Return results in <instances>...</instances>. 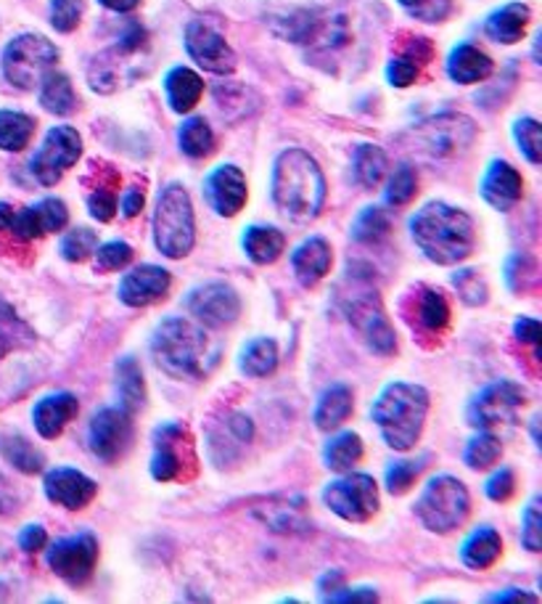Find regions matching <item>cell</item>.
Listing matches in <instances>:
<instances>
[{
    "label": "cell",
    "mask_w": 542,
    "mask_h": 604,
    "mask_svg": "<svg viewBox=\"0 0 542 604\" xmlns=\"http://www.w3.org/2000/svg\"><path fill=\"white\" fill-rule=\"evenodd\" d=\"M41 103L45 112L67 117L77 109V94L71 88V80L67 75L54 73L51 69L48 75L41 80Z\"/></svg>",
    "instance_id": "d6a6232c"
},
{
    "label": "cell",
    "mask_w": 542,
    "mask_h": 604,
    "mask_svg": "<svg viewBox=\"0 0 542 604\" xmlns=\"http://www.w3.org/2000/svg\"><path fill=\"white\" fill-rule=\"evenodd\" d=\"M186 308L201 327L225 329L239 318L241 300L231 284L209 282L188 292Z\"/></svg>",
    "instance_id": "9a60e30c"
},
{
    "label": "cell",
    "mask_w": 542,
    "mask_h": 604,
    "mask_svg": "<svg viewBox=\"0 0 542 604\" xmlns=\"http://www.w3.org/2000/svg\"><path fill=\"white\" fill-rule=\"evenodd\" d=\"M402 318L418 337H440L450 323V305L440 289L418 287L408 292L402 305Z\"/></svg>",
    "instance_id": "ac0fdd59"
},
{
    "label": "cell",
    "mask_w": 542,
    "mask_h": 604,
    "mask_svg": "<svg viewBox=\"0 0 542 604\" xmlns=\"http://www.w3.org/2000/svg\"><path fill=\"white\" fill-rule=\"evenodd\" d=\"M500 551H502L500 532L495 528H487V525H482V528H476L472 536L463 541L461 560L472 570H487L498 562Z\"/></svg>",
    "instance_id": "83f0119b"
},
{
    "label": "cell",
    "mask_w": 542,
    "mask_h": 604,
    "mask_svg": "<svg viewBox=\"0 0 542 604\" xmlns=\"http://www.w3.org/2000/svg\"><path fill=\"white\" fill-rule=\"evenodd\" d=\"M101 6H107L109 11H117V14H125V11L139 9L141 0H98Z\"/></svg>",
    "instance_id": "e7e4bbea"
},
{
    "label": "cell",
    "mask_w": 542,
    "mask_h": 604,
    "mask_svg": "<svg viewBox=\"0 0 542 604\" xmlns=\"http://www.w3.org/2000/svg\"><path fill=\"white\" fill-rule=\"evenodd\" d=\"M410 135H413L416 146L421 149L423 154L436 160H450L458 157V154H463L474 144L476 125L466 114L445 112L423 120L421 125L410 130Z\"/></svg>",
    "instance_id": "30bf717a"
},
{
    "label": "cell",
    "mask_w": 542,
    "mask_h": 604,
    "mask_svg": "<svg viewBox=\"0 0 542 604\" xmlns=\"http://www.w3.org/2000/svg\"><path fill=\"white\" fill-rule=\"evenodd\" d=\"M117 389H120L122 408L128 414H139L146 406V382H143V372L133 355L117 361Z\"/></svg>",
    "instance_id": "1f68e13d"
},
{
    "label": "cell",
    "mask_w": 542,
    "mask_h": 604,
    "mask_svg": "<svg viewBox=\"0 0 542 604\" xmlns=\"http://www.w3.org/2000/svg\"><path fill=\"white\" fill-rule=\"evenodd\" d=\"M58 62V48L43 35H19L3 51V75L19 90H32Z\"/></svg>",
    "instance_id": "9c48e42d"
},
{
    "label": "cell",
    "mask_w": 542,
    "mask_h": 604,
    "mask_svg": "<svg viewBox=\"0 0 542 604\" xmlns=\"http://www.w3.org/2000/svg\"><path fill=\"white\" fill-rule=\"evenodd\" d=\"M453 287L458 289L461 300L466 303V305H472V308H476V305H485L487 303V284H485V278H482L472 268L455 271V274H453Z\"/></svg>",
    "instance_id": "c3c4849f"
},
{
    "label": "cell",
    "mask_w": 542,
    "mask_h": 604,
    "mask_svg": "<svg viewBox=\"0 0 542 604\" xmlns=\"http://www.w3.org/2000/svg\"><path fill=\"white\" fill-rule=\"evenodd\" d=\"M323 504L347 523H368L378 512V485L370 475H344L323 488Z\"/></svg>",
    "instance_id": "7c38bea8"
},
{
    "label": "cell",
    "mask_w": 542,
    "mask_h": 604,
    "mask_svg": "<svg viewBox=\"0 0 542 604\" xmlns=\"http://www.w3.org/2000/svg\"><path fill=\"white\" fill-rule=\"evenodd\" d=\"M418 194V175L416 167L408 165V162H402L400 167H397L395 173H391L389 186H387V205L389 207H405L413 201V197Z\"/></svg>",
    "instance_id": "b9f144b4"
},
{
    "label": "cell",
    "mask_w": 542,
    "mask_h": 604,
    "mask_svg": "<svg viewBox=\"0 0 542 604\" xmlns=\"http://www.w3.org/2000/svg\"><path fill=\"white\" fill-rule=\"evenodd\" d=\"M35 340L32 331L19 321V316L9 308L3 300H0V361L11 353V350L30 345Z\"/></svg>",
    "instance_id": "60d3db41"
},
{
    "label": "cell",
    "mask_w": 542,
    "mask_h": 604,
    "mask_svg": "<svg viewBox=\"0 0 542 604\" xmlns=\"http://www.w3.org/2000/svg\"><path fill=\"white\" fill-rule=\"evenodd\" d=\"M378 594L374 589H344L339 586L334 594L325 596V602H376Z\"/></svg>",
    "instance_id": "91938a15"
},
{
    "label": "cell",
    "mask_w": 542,
    "mask_h": 604,
    "mask_svg": "<svg viewBox=\"0 0 542 604\" xmlns=\"http://www.w3.org/2000/svg\"><path fill=\"white\" fill-rule=\"evenodd\" d=\"M85 11L82 0H51V24L56 32L77 30Z\"/></svg>",
    "instance_id": "f5cc1de1"
},
{
    "label": "cell",
    "mask_w": 542,
    "mask_h": 604,
    "mask_svg": "<svg viewBox=\"0 0 542 604\" xmlns=\"http://www.w3.org/2000/svg\"><path fill=\"white\" fill-rule=\"evenodd\" d=\"M199 472V459H196L193 438L188 427L180 421H165L154 430V457H152V477L159 483H169V480H188L196 477Z\"/></svg>",
    "instance_id": "ba28073f"
},
{
    "label": "cell",
    "mask_w": 542,
    "mask_h": 604,
    "mask_svg": "<svg viewBox=\"0 0 542 604\" xmlns=\"http://www.w3.org/2000/svg\"><path fill=\"white\" fill-rule=\"evenodd\" d=\"M152 353L156 366L173 380H201L218 363V350L207 340L204 329L178 316H169L156 327Z\"/></svg>",
    "instance_id": "7a4b0ae2"
},
{
    "label": "cell",
    "mask_w": 542,
    "mask_h": 604,
    "mask_svg": "<svg viewBox=\"0 0 542 604\" xmlns=\"http://www.w3.org/2000/svg\"><path fill=\"white\" fill-rule=\"evenodd\" d=\"M178 144L180 152L191 160H201L212 154L214 133L204 117H191V120L182 122L178 130Z\"/></svg>",
    "instance_id": "8d00e7d4"
},
{
    "label": "cell",
    "mask_w": 542,
    "mask_h": 604,
    "mask_svg": "<svg viewBox=\"0 0 542 604\" xmlns=\"http://www.w3.org/2000/svg\"><path fill=\"white\" fill-rule=\"evenodd\" d=\"M80 414V403L71 393H54L45 395L43 400H37L35 411H32V421H35V430L41 432V438L54 440L64 432V427Z\"/></svg>",
    "instance_id": "cb8c5ba5"
},
{
    "label": "cell",
    "mask_w": 542,
    "mask_h": 604,
    "mask_svg": "<svg viewBox=\"0 0 542 604\" xmlns=\"http://www.w3.org/2000/svg\"><path fill=\"white\" fill-rule=\"evenodd\" d=\"M489 602H538V596L527 594V591H519V589H508L502 591V594L489 596Z\"/></svg>",
    "instance_id": "6125c7cd"
},
{
    "label": "cell",
    "mask_w": 542,
    "mask_h": 604,
    "mask_svg": "<svg viewBox=\"0 0 542 604\" xmlns=\"http://www.w3.org/2000/svg\"><path fill=\"white\" fill-rule=\"evenodd\" d=\"M273 201L286 218L312 220L320 216L325 201V178L318 162L302 149H289L273 167Z\"/></svg>",
    "instance_id": "3957f363"
},
{
    "label": "cell",
    "mask_w": 542,
    "mask_h": 604,
    "mask_svg": "<svg viewBox=\"0 0 542 604\" xmlns=\"http://www.w3.org/2000/svg\"><path fill=\"white\" fill-rule=\"evenodd\" d=\"M241 372L246 376H267L276 372L278 366V348L276 342L267 340V337H259V340H252L250 345L241 350V361H239Z\"/></svg>",
    "instance_id": "d590c367"
},
{
    "label": "cell",
    "mask_w": 542,
    "mask_h": 604,
    "mask_svg": "<svg viewBox=\"0 0 542 604\" xmlns=\"http://www.w3.org/2000/svg\"><path fill=\"white\" fill-rule=\"evenodd\" d=\"M352 406H355V400H352V389L347 385L329 387L318 400L316 427L323 432L336 430V427H342L350 419Z\"/></svg>",
    "instance_id": "f546056e"
},
{
    "label": "cell",
    "mask_w": 542,
    "mask_h": 604,
    "mask_svg": "<svg viewBox=\"0 0 542 604\" xmlns=\"http://www.w3.org/2000/svg\"><path fill=\"white\" fill-rule=\"evenodd\" d=\"M11 223H14V207L5 205V201H0V233L9 231Z\"/></svg>",
    "instance_id": "03108f58"
},
{
    "label": "cell",
    "mask_w": 542,
    "mask_h": 604,
    "mask_svg": "<svg viewBox=\"0 0 542 604\" xmlns=\"http://www.w3.org/2000/svg\"><path fill=\"white\" fill-rule=\"evenodd\" d=\"M513 139L516 144H519L521 154L532 162V165H540L542 162V128L538 120H532V117H524V120H519L513 125Z\"/></svg>",
    "instance_id": "ee69618b"
},
{
    "label": "cell",
    "mask_w": 542,
    "mask_h": 604,
    "mask_svg": "<svg viewBox=\"0 0 542 604\" xmlns=\"http://www.w3.org/2000/svg\"><path fill=\"white\" fill-rule=\"evenodd\" d=\"M391 233V218L381 207H365L352 223V239L357 244H381Z\"/></svg>",
    "instance_id": "ab89813d"
},
{
    "label": "cell",
    "mask_w": 542,
    "mask_h": 604,
    "mask_svg": "<svg viewBox=\"0 0 542 604\" xmlns=\"http://www.w3.org/2000/svg\"><path fill=\"white\" fill-rule=\"evenodd\" d=\"M429 414V393L410 382H391L381 389L370 417L381 430L384 443L395 451H410L418 443Z\"/></svg>",
    "instance_id": "277c9868"
},
{
    "label": "cell",
    "mask_w": 542,
    "mask_h": 604,
    "mask_svg": "<svg viewBox=\"0 0 542 604\" xmlns=\"http://www.w3.org/2000/svg\"><path fill=\"white\" fill-rule=\"evenodd\" d=\"M88 443L93 457L114 464L133 443V414L125 408H101L88 427Z\"/></svg>",
    "instance_id": "2e32d148"
},
{
    "label": "cell",
    "mask_w": 542,
    "mask_h": 604,
    "mask_svg": "<svg viewBox=\"0 0 542 604\" xmlns=\"http://www.w3.org/2000/svg\"><path fill=\"white\" fill-rule=\"evenodd\" d=\"M418 69H421V67H418L413 58L397 56V58H391V62H389L387 80L395 88H408V86H413V83L418 80Z\"/></svg>",
    "instance_id": "11a10c76"
},
{
    "label": "cell",
    "mask_w": 542,
    "mask_h": 604,
    "mask_svg": "<svg viewBox=\"0 0 542 604\" xmlns=\"http://www.w3.org/2000/svg\"><path fill=\"white\" fill-rule=\"evenodd\" d=\"M96 271H103V274H109V271H120L125 268V265L133 263V246L128 242H107L101 246H96Z\"/></svg>",
    "instance_id": "bcb514c9"
},
{
    "label": "cell",
    "mask_w": 542,
    "mask_h": 604,
    "mask_svg": "<svg viewBox=\"0 0 542 604\" xmlns=\"http://www.w3.org/2000/svg\"><path fill=\"white\" fill-rule=\"evenodd\" d=\"M186 51L201 69L212 75H231L236 69V54L225 35L204 19H193L186 28Z\"/></svg>",
    "instance_id": "e0dca14e"
},
{
    "label": "cell",
    "mask_w": 542,
    "mask_h": 604,
    "mask_svg": "<svg viewBox=\"0 0 542 604\" xmlns=\"http://www.w3.org/2000/svg\"><path fill=\"white\" fill-rule=\"evenodd\" d=\"M397 3H400L410 17L418 19V22H429V24L445 22L450 9H453L450 0H397Z\"/></svg>",
    "instance_id": "f907efd6"
},
{
    "label": "cell",
    "mask_w": 542,
    "mask_h": 604,
    "mask_svg": "<svg viewBox=\"0 0 542 604\" xmlns=\"http://www.w3.org/2000/svg\"><path fill=\"white\" fill-rule=\"evenodd\" d=\"M529 17L532 14H529L524 3H508L495 11V14H489V19L485 22V32L495 43L513 45L524 37Z\"/></svg>",
    "instance_id": "4316f807"
},
{
    "label": "cell",
    "mask_w": 542,
    "mask_h": 604,
    "mask_svg": "<svg viewBox=\"0 0 542 604\" xmlns=\"http://www.w3.org/2000/svg\"><path fill=\"white\" fill-rule=\"evenodd\" d=\"M506 278H508V287L513 292H529L534 284H538V265H534L532 257L513 255L508 260Z\"/></svg>",
    "instance_id": "681fc988"
},
{
    "label": "cell",
    "mask_w": 542,
    "mask_h": 604,
    "mask_svg": "<svg viewBox=\"0 0 542 604\" xmlns=\"http://www.w3.org/2000/svg\"><path fill=\"white\" fill-rule=\"evenodd\" d=\"M143 201H146V197H143L141 188H130L125 197H122V212H125V218L139 216L143 210Z\"/></svg>",
    "instance_id": "94428289"
},
{
    "label": "cell",
    "mask_w": 542,
    "mask_h": 604,
    "mask_svg": "<svg viewBox=\"0 0 542 604\" xmlns=\"http://www.w3.org/2000/svg\"><path fill=\"white\" fill-rule=\"evenodd\" d=\"M500 453V440L495 438L493 432L482 430L476 438H472V443L466 446V464L472 466V470H489L493 464H498Z\"/></svg>",
    "instance_id": "7bdbcfd3"
},
{
    "label": "cell",
    "mask_w": 542,
    "mask_h": 604,
    "mask_svg": "<svg viewBox=\"0 0 542 604\" xmlns=\"http://www.w3.org/2000/svg\"><path fill=\"white\" fill-rule=\"evenodd\" d=\"M43 488L48 502L64 506L69 512L85 509L98 493V485L93 480L82 475L80 470H71V466H56V470H51L43 480Z\"/></svg>",
    "instance_id": "44dd1931"
},
{
    "label": "cell",
    "mask_w": 542,
    "mask_h": 604,
    "mask_svg": "<svg viewBox=\"0 0 542 604\" xmlns=\"http://www.w3.org/2000/svg\"><path fill=\"white\" fill-rule=\"evenodd\" d=\"M521 541H524V547L529 551H538L542 549V506H540V496H534L532 502L527 504L524 517H521Z\"/></svg>",
    "instance_id": "816d5d0a"
},
{
    "label": "cell",
    "mask_w": 542,
    "mask_h": 604,
    "mask_svg": "<svg viewBox=\"0 0 542 604\" xmlns=\"http://www.w3.org/2000/svg\"><path fill=\"white\" fill-rule=\"evenodd\" d=\"M82 154V139L75 128L56 125L48 130L43 146L37 149L30 162V171L37 178V184L54 186L62 180V175L77 165Z\"/></svg>",
    "instance_id": "4fadbf2b"
},
{
    "label": "cell",
    "mask_w": 542,
    "mask_h": 604,
    "mask_svg": "<svg viewBox=\"0 0 542 604\" xmlns=\"http://www.w3.org/2000/svg\"><path fill=\"white\" fill-rule=\"evenodd\" d=\"M196 242L193 205L180 184L162 188L154 212V244L169 260L186 257Z\"/></svg>",
    "instance_id": "5b68a950"
},
{
    "label": "cell",
    "mask_w": 542,
    "mask_h": 604,
    "mask_svg": "<svg viewBox=\"0 0 542 604\" xmlns=\"http://www.w3.org/2000/svg\"><path fill=\"white\" fill-rule=\"evenodd\" d=\"M468 512H472V498L466 485L453 475L431 477L416 502V517L431 532L458 530L466 523Z\"/></svg>",
    "instance_id": "52a82bcc"
},
{
    "label": "cell",
    "mask_w": 542,
    "mask_h": 604,
    "mask_svg": "<svg viewBox=\"0 0 542 604\" xmlns=\"http://www.w3.org/2000/svg\"><path fill=\"white\" fill-rule=\"evenodd\" d=\"M423 461H427V459L395 461V464H389L387 488H389L391 496H402V493H408L410 488H413L416 477L421 475V470H423Z\"/></svg>",
    "instance_id": "7dc6e473"
},
{
    "label": "cell",
    "mask_w": 542,
    "mask_h": 604,
    "mask_svg": "<svg viewBox=\"0 0 542 604\" xmlns=\"http://www.w3.org/2000/svg\"><path fill=\"white\" fill-rule=\"evenodd\" d=\"M447 75L458 86H474V83L487 80L493 75V58L482 54L474 45L463 43L458 48H453V54L447 58Z\"/></svg>",
    "instance_id": "484cf974"
},
{
    "label": "cell",
    "mask_w": 542,
    "mask_h": 604,
    "mask_svg": "<svg viewBox=\"0 0 542 604\" xmlns=\"http://www.w3.org/2000/svg\"><path fill=\"white\" fill-rule=\"evenodd\" d=\"M165 90H167V101L169 107H173V112L186 114L201 101L204 83H201V77L196 75L193 69L175 67L173 73L165 77Z\"/></svg>",
    "instance_id": "f1b7e54d"
},
{
    "label": "cell",
    "mask_w": 542,
    "mask_h": 604,
    "mask_svg": "<svg viewBox=\"0 0 542 604\" xmlns=\"http://www.w3.org/2000/svg\"><path fill=\"white\" fill-rule=\"evenodd\" d=\"M363 459V440L357 432H339L323 448V461L329 470L350 472Z\"/></svg>",
    "instance_id": "e575fe53"
},
{
    "label": "cell",
    "mask_w": 542,
    "mask_h": 604,
    "mask_svg": "<svg viewBox=\"0 0 542 604\" xmlns=\"http://www.w3.org/2000/svg\"><path fill=\"white\" fill-rule=\"evenodd\" d=\"M513 334H516V340L524 342V345H532L534 350H540L542 327H540L538 318H519V321L513 323Z\"/></svg>",
    "instance_id": "6f0895ef"
},
{
    "label": "cell",
    "mask_w": 542,
    "mask_h": 604,
    "mask_svg": "<svg viewBox=\"0 0 542 604\" xmlns=\"http://www.w3.org/2000/svg\"><path fill=\"white\" fill-rule=\"evenodd\" d=\"M352 276V274H350ZM342 314L347 316L352 329L361 340L378 355H391L397 350V337L387 314L381 308V297L370 287L368 278L352 276V287L342 295Z\"/></svg>",
    "instance_id": "8992f818"
},
{
    "label": "cell",
    "mask_w": 542,
    "mask_h": 604,
    "mask_svg": "<svg viewBox=\"0 0 542 604\" xmlns=\"http://www.w3.org/2000/svg\"><path fill=\"white\" fill-rule=\"evenodd\" d=\"M204 197L218 216L233 218L246 205V178L236 165H220L209 173L204 184Z\"/></svg>",
    "instance_id": "7402d4cb"
},
{
    "label": "cell",
    "mask_w": 542,
    "mask_h": 604,
    "mask_svg": "<svg viewBox=\"0 0 542 604\" xmlns=\"http://www.w3.org/2000/svg\"><path fill=\"white\" fill-rule=\"evenodd\" d=\"M45 543H48V532H45L43 525H27V528L19 532V547L27 551V554L45 549Z\"/></svg>",
    "instance_id": "680465c9"
},
{
    "label": "cell",
    "mask_w": 542,
    "mask_h": 604,
    "mask_svg": "<svg viewBox=\"0 0 542 604\" xmlns=\"http://www.w3.org/2000/svg\"><path fill=\"white\" fill-rule=\"evenodd\" d=\"M418 250L436 265H455L474 252V220L445 201H429L410 220Z\"/></svg>",
    "instance_id": "6da1fadb"
},
{
    "label": "cell",
    "mask_w": 542,
    "mask_h": 604,
    "mask_svg": "<svg viewBox=\"0 0 542 604\" xmlns=\"http://www.w3.org/2000/svg\"><path fill=\"white\" fill-rule=\"evenodd\" d=\"M117 186H96V191L88 197V210L90 216L101 223H109L117 216Z\"/></svg>",
    "instance_id": "db71d44e"
},
{
    "label": "cell",
    "mask_w": 542,
    "mask_h": 604,
    "mask_svg": "<svg viewBox=\"0 0 542 604\" xmlns=\"http://www.w3.org/2000/svg\"><path fill=\"white\" fill-rule=\"evenodd\" d=\"M69 223V210L62 199L48 197L27 210L14 212V223L9 233H14L19 242H32V239H43L45 233L62 231Z\"/></svg>",
    "instance_id": "d6986e66"
},
{
    "label": "cell",
    "mask_w": 542,
    "mask_h": 604,
    "mask_svg": "<svg viewBox=\"0 0 542 604\" xmlns=\"http://www.w3.org/2000/svg\"><path fill=\"white\" fill-rule=\"evenodd\" d=\"M387 154L381 152V149L374 144H363L357 146L355 160H352V171H355L357 184L363 188H376L384 180V175H387Z\"/></svg>",
    "instance_id": "f35d334b"
},
{
    "label": "cell",
    "mask_w": 542,
    "mask_h": 604,
    "mask_svg": "<svg viewBox=\"0 0 542 604\" xmlns=\"http://www.w3.org/2000/svg\"><path fill=\"white\" fill-rule=\"evenodd\" d=\"M16 509V498L14 493H11L9 483H5V477L0 475V515H9V512Z\"/></svg>",
    "instance_id": "be15d7a7"
},
{
    "label": "cell",
    "mask_w": 542,
    "mask_h": 604,
    "mask_svg": "<svg viewBox=\"0 0 542 604\" xmlns=\"http://www.w3.org/2000/svg\"><path fill=\"white\" fill-rule=\"evenodd\" d=\"M98 562V541L93 532H77L62 538L48 549V568L69 586H82L90 581Z\"/></svg>",
    "instance_id": "5bb4252c"
},
{
    "label": "cell",
    "mask_w": 542,
    "mask_h": 604,
    "mask_svg": "<svg viewBox=\"0 0 542 604\" xmlns=\"http://www.w3.org/2000/svg\"><path fill=\"white\" fill-rule=\"evenodd\" d=\"M169 287H173V276H169V271L159 268V265L146 263L122 276L120 300L130 305V308H148V305L165 300Z\"/></svg>",
    "instance_id": "ffe728a7"
},
{
    "label": "cell",
    "mask_w": 542,
    "mask_h": 604,
    "mask_svg": "<svg viewBox=\"0 0 542 604\" xmlns=\"http://www.w3.org/2000/svg\"><path fill=\"white\" fill-rule=\"evenodd\" d=\"M331 260H334V255H331V246L325 239L320 237L305 239L291 255L294 276H297V282L302 284V287L307 289L316 287L320 278H325V274L331 271Z\"/></svg>",
    "instance_id": "d4e9b609"
},
{
    "label": "cell",
    "mask_w": 542,
    "mask_h": 604,
    "mask_svg": "<svg viewBox=\"0 0 542 604\" xmlns=\"http://www.w3.org/2000/svg\"><path fill=\"white\" fill-rule=\"evenodd\" d=\"M0 451H3L5 461H9L11 466H16L19 472H24V475H37L45 464L43 453L19 432L0 435Z\"/></svg>",
    "instance_id": "836d02e7"
},
{
    "label": "cell",
    "mask_w": 542,
    "mask_h": 604,
    "mask_svg": "<svg viewBox=\"0 0 542 604\" xmlns=\"http://www.w3.org/2000/svg\"><path fill=\"white\" fill-rule=\"evenodd\" d=\"M521 194H524V180L516 167L508 165V162L495 160L493 165L487 167L485 180H482V197L489 207L495 210L508 212L521 201Z\"/></svg>",
    "instance_id": "603a6c76"
},
{
    "label": "cell",
    "mask_w": 542,
    "mask_h": 604,
    "mask_svg": "<svg viewBox=\"0 0 542 604\" xmlns=\"http://www.w3.org/2000/svg\"><path fill=\"white\" fill-rule=\"evenodd\" d=\"M527 389L516 382H495L482 389L468 406V425L479 430H500V427L516 425V417L524 408Z\"/></svg>",
    "instance_id": "8fae6325"
},
{
    "label": "cell",
    "mask_w": 542,
    "mask_h": 604,
    "mask_svg": "<svg viewBox=\"0 0 542 604\" xmlns=\"http://www.w3.org/2000/svg\"><path fill=\"white\" fill-rule=\"evenodd\" d=\"M485 493L489 498H493V502H508V498L513 496L516 493V477H513V472L508 470V466H502V470L495 472L493 477L487 480V485H485Z\"/></svg>",
    "instance_id": "9f6ffc18"
},
{
    "label": "cell",
    "mask_w": 542,
    "mask_h": 604,
    "mask_svg": "<svg viewBox=\"0 0 542 604\" xmlns=\"http://www.w3.org/2000/svg\"><path fill=\"white\" fill-rule=\"evenodd\" d=\"M241 244H244L246 257H250L252 263L270 265L276 263L280 252H284L286 237L278 229H273V226H250V229L244 231Z\"/></svg>",
    "instance_id": "4dcf8cb0"
},
{
    "label": "cell",
    "mask_w": 542,
    "mask_h": 604,
    "mask_svg": "<svg viewBox=\"0 0 542 604\" xmlns=\"http://www.w3.org/2000/svg\"><path fill=\"white\" fill-rule=\"evenodd\" d=\"M35 135V120L24 112H0V149L3 152H22Z\"/></svg>",
    "instance_id": "74e56055"
},
{
    "label": "cell",
    "mask_w": 542,
    "mask_h": 604,
    "mask_svg": "<svg viewBox=\"0 0 542 604\" xmlns=\"http://www.w3.org/2000/svg\"><path fill=\"white\" fill-rule=\"evenodd\" d=\"M98 237L90 229H71L62 239V257L69 263H85L96 252Z\"/></svg>",
    "instance_id": "f6af8a7d"
}]
</instances>
